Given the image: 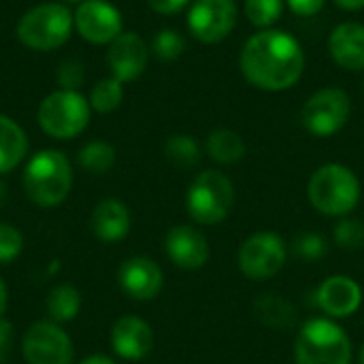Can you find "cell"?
Here are the masks:
<instances>
[{
    "label": "cell",
    "mask_w": 364,
    "mask_h": 364,
    "mask_svg": "<svg viewBox=\"0 0 364 364\" xmlns=\"http://www.w3.org/2000/svg\"><path fill=\"white\" fill-rule=\"evenodd\" d=\"M130 211L117 198H105L92 213V230L105 243L122 241L130 232Z\"/></svg>",
    "instance_id": "19"
},
{
    "label": "cell",
    "mask_w": 364,
    "mask_h": 364,
    "mask_svg": "<svg viewBox=\"0 0 364 364\" xmlns=\"http://www.w3.org/2000/svg\"><path fill=\"white\" fill-rule=\"evenodd\" d=\"M316 301L331 320L350 318L363 305V288L348 275H333L322 282Z\"/></svg>",
    "instance_id": "13"
},
{
    "label": "cell",
    "mask_w": 364,
    "mask_h": 364,
    "mask_svg": "<svg viewBox=\"0 0 364 364\" xmlns=\"http://www.w3.org/2000/svg\"><path fill=\"white\" fill-rule=\"evenodd\" d=\"M333 60L346 70H364V26L356 21L339 23L328 38Z\"/></svg>",
    "instance_id": "18"
},
{
    "label": "cell",
    "mask_w": 364,
    "mask_h": 364,
    "mask_svg": "<svg viewBox=\"0 0 364 364\" xmlns=\"http://www.w3.org/2000/svg\"><path fill=\"white\" fill-rule=\"evenodd\" d=\"M47 311H49L51 322H55V324L75 320L77 314L81 311V294H79V290L75 286H70V284L55 286L47 296Z\"/></svg>",
    "instance_id": "23"
},
{
    "label": "cell",
    "mask_w": 364,
    "mask_h": 364,
    "mask_svg": "<svg viewBox=\"0 0 364 364\" xmlns=\"http://www.w3.org/2000/svg\"><path fill=\"white\" fill-rule=\"evenodd\" d=\"M324 2L326 0H288V6L292 9V13L301 17H311L322 11Z\"/></svg>",
    "instance_id": "33"
},
{
    "label": "cell",
    "mask_w": 364,
    "mask_h": 364,
    "mask_svg": "<svg viewBox=\"0 0 364 364\" xmlns=\"http://www.w3.org/2000/svg\"><path fill=\"white\" fill-rule=\"evenodd\" d=\"M239 66L254 87L284 92L301 79L305 53L292 34L284 30H262L243 45Z\"/></svg>",
    "instance_id": "1"
},
{
    "label": "cell",
    "mask_w": 364,
    "mask_h": 364,
    "mask_svg": "<svg viewBox=\"0 0 364 364\" xmlns=\"http://www.w3.org/2000/svg\"><path fill=\"white\" fill-rule=\"evenodd\" d=\"M11 346H13V324L9 320L0 318V364L9 358Z\"/></svg>",
    "instance_id": "34"
},
{
    "label": "cell",
    "mask_w": 364,
    "mask_h": 364,
    "mask_svg": "<svg viewBox=\"0 0 364 364\" xmlns=\"http://www.w3.org/2000/svg\"><path fill=\"white\" fill-rule=\"evenodd\" d=\"M358 363L364 364V346L360 348V354H358Z\"/></svg>",
    "instance_id": "40"
},
{
    "label": "cell",
    "mask_w": 364,
    "mask_h": 364,
    "mask_svg": "<svg viewBox=\"0 0 364 364\" xmlns=\"http://www.w3.org/2000/svg\"><path fill=\"white\" fill-rule=\"evenodd\" d=\"M309 203L331 218H346L360 200V181L352 168L331 162L320 166L307 183Z\"/></svg>",
    "instance_id": "3"
},
{
    "label": "cell",
    "mask_w": 364,
    "mask_h": 364,
    "mask_svg": "<svg viewBox=\"0 0 364 364\" xmlns=\"http://www.w3.org/2000/svg\"><path fill=\"white\" fill-rule=\"evenodd\" d=\"M124 98V87L122 81L113 79H102L92 87V96H90V107L98 113H111L122 105Z\"/></svg>",
    "instance_id": "26"
},
{
    "label": "cell",
    "mask_w": 364,
    "mask_h": 364,
    "mask_svg": "<svg viewBox=\"0 0 364 364\" xmlns=\"http://www.w3.org/2000/svg\"><path fill=\"white\" fill-rule=\"evenodd\" d=\"M111 348L124 360H143L154 350V331L143 318L124 316L113 324Z\"/></svg>",
    "instance_id": "16"
},
{
    "label": "cell",
    "mask_w": 364,
    "mask_h": 364,
    "mask_svg": "<svg viewBox=\"0 0 364 364\" xmlns=\"http://www.w3.org/2000/svg\"><path fill=\"white\" fill-rule=\"evenodd\" d=\"M335 2L346 11H358L364 6V0H335Z\"/></svg>",
    "instance_id": "36"
},
{
    "label": "cell",
    "mask_w": 364,
    "mask_h": 364,
    "mask_svg": "<svg viewBox=\"0 0 364 364\" xmlns=\"http://www.w3.org/2000/svg\"><path fill=\"white\" fill-rule=\"evenodd\" d=\"M350 113V96L339 87H324L307 98L301 111V122L314 136H333L343 130Z\"/></svg>",
    "instance_id": "9"
},
{
    "label": "cell",
    "mask_w": 364,
    "mask_h": 364,
    "mask_svg": "<svg viewBox=\"0 0 364 364\" xmlns=\"http://www.w3.org/2000/svg\"><path fill=\"white\" fill-rule=\"evenodd\" d=\"M149 49L145 41L134 32H122L109 47L107 62L113 77L122 83L134 81L143 75L147 66Z\"/></svg>",
    "instance_id": "14"
},
{
    "label": "cell",
    "mask_w": 364,
    "mask_h": 364,
    "mask_svg": "<svg viewBox=\"0 0 364 364\" xmlns=\"http://www.w3.org/2000/svg\"><path fill=\"white\" fill-rule=\"evenodd\" d=\"M75 28L85 41L107 45L122 34V15L107 0H83L75 13Z\"/></svg>",
    "instance_id": "12"
},
{
    "label": "cell",
    "mask_w": 364,
    "mask_h": 364,
    "mask_svg": "<svg viewBox=\"0 0 364 364\" xmlns=\"http://www.w3.org/2000/svg\"><path fill=\"white\" fill-rule=\"evenodd\" d=\"M292 252L299 258L307 260V262H316V260H320V258L326 256L328 245H326V241L318 232H303V235H299L294 239Z\"/></svg>",
    "instance_id": "30"
},
{
    "label": "cell",
    "mask_w": 364,
    "mask_h": 364,
    "mask_svg": "<svg viewBox=\"0 0 364 364\" xmlns=\"http://www.w3.org/2000/svg\"><path fill=\"white\" fill-rule=\"evenodd\" d=\"M284 11V0H245V15L256 28L273 26Z\"/></svg>",
    "instance_id": "27"
},
{
    "label": "cell",
    "mask_w": 364,
    "mask_h": 364,
    "mask_svg": "<svg viewBox=\"0 0 364 364\" xmlns=\"http://www.w3.org/2000/svg\"><path fill=\"white\" fill-rule=\"evenodd\" d=\"M166 254L171 262L183 271L203 269L209 260V243L194 226H175L166 235Z\"/></svg>",
    "instance_id": "17"
},
{
    "label": "cell",
    "mask_w": 364,
    "mask_h": 364,
    "mask_svg": "<svg viewBox=\"0 0 364 364\" xmlns=\"http://www.w3.org/2000/svg\"><path fill=\"white\" fill-rule=\"evenodd\" d=\"M6 305H9V290H6L4 282L0 279V318L6 311Z\"/></svg>",
    "instance_id": "38"
},
{
    "label": "cell",
    "mask_w": 364,
    "mask_h": 364,
    "mask_svg": "<svg viewBox=\"0 0 364 364\" xmlns=\"http://www.w3.org/2000/svg\"><path fill=\"white\" fill-rule=\"evenodd\" d=\"M288 260V247L275 232H256L239 247V271L252 282L275 277Z\"/></svg>",
    "instance_id": "8"
},
{
    "label": "cell",
    "mask_w": 364,
    "mask_h": 364,
    "mask_svg": "<svg viewBox=\"0 0 364 364\" xmlns=\"http://www.w3.org/2000/svg\"><path fill=\"white\" fill-rule=\"evenodd\" d=\"M73 188V168L58 149H43L30 158L23 171V190L38 207H58Z\"/></svg>",
    "instance_id": "2"
},
{
    "label": "cell",
    "mask_w": 364,
    "mask_h": 364,
    "mask_svg": "<svg viewBox=\"0 0 364 364\" xmlns=\"http://www.w3.org/2000/svg\"><path fill=\"white\" fill-rule=\"evenodd\" d=\"M83 77H85V73H83V64L79 60L70 58V60H64L60 64L58 83L62 85V90H75L77 92V87L83 83Z\"/></svg>",
    "instance_id": "32"
},
{
    "label": "cell",
    "mask_w": 364,
    "mask_h": 364,
    "mask_svg": "<svg viewBox=\"0 0 364 364\" xmlns=\"http://www.w3.org/2000/svg\"><path fill=\"white\" fill-rule=\"evenodd\" d=\"M28 154V136L17 122L0 113V175L11 173Z\"/></svg>",
    "instance_id": "21"
},
{
    "label": "cell",
    "mask_w": 364,
    "mask_h": 364,
    "mask_svg": "<svg viewBox=\"0 0 364 364\" xmlns=\"http://www.w3.org/2000/svg\"><path fill=\"white\" fill-rule=\"evenodd\" d=\"M205 147H207V154L220 164H235L245 156V141L241 139V134L228 128L213 130L207 136Z\"/></svg>",
    "instance_id": "22"
},
{
    "label": "cell",
    "mask_w": 364,
    "mask_h": 364,
    "mask_svg": "<svg viewBox=\"0 0 364 364\" xmlns=\"http://www.w3.org/2000/svg\"><path fill=\"white\" fill-rule=\"evenodd\" d=\"M21 250H23L21 232L11 224L0 222V264L15 260L21 254Z\"/></svg>",
    "instance_id": "31"
},
{
    "label": "cell",
    "mask_w": 364,
    "mask_h": 364,
    "mask_svg": "<svg viewBox=\"0 0 364 364\" xmlns=\"http://www.w3.org/2000/svg\"><path fill=\"white\" fill-rule=\"evenodd\" d=\"M294 358L296 364H350L352 341L331 318H314L296 335Z\"/></svg>",
    "instance_id": "4"
},
{
    "label": "cell",
    "mask_w": 364,
    "mask_h": 364,
    "mask_svg": "<svg viewBox=\"0 0 364 364\" xmlns=\"http://www.w3.org/2000/svg\"><path fill=\"white\" fill-rule=\"evenodd\" d=\"M75 17L60 2H45L26 11L17 23V38L34 51L62 47L73 30Z\"/></svg>",
    "instance_id": "5"
},
{
    "label": "cell",
    "mask_w": 364,
    "mask_h": 364,
    "mask_svg": "<svg viewBox=\"0 0 364 364\" xmlns=\"http://www.w3.org/2000/svg\"><path fill=\"white\" fill-rule=\"evenodd\" d=\"M90 100L75 90H58L38 107V126L53 139H75L90 124Z\"/></svg>",
    "instance_id": "7"
},
{
    "label": "cell",
    "mask_w": 364,
    "mask_h": 364,
    "mask_svg": "<svg viewBox=\"0 0 364 364\" xmlns=\"http://www.w3.org/2000/svg\"><path fill=\"white\" fill-rule=\"evenodd\" d=\"M188 213L196 224L213 226L228 218L235 205V186L220 171H203L188 190Z\"/></svg>",
    "instance_id": "6"
},
{
    "label": "cell",
    "mask_w": 364,
    "mask_h": 364,
    "mask_svg": "<svg viewBox=\"0 0 364 364\" xmlns=\"http://www.w3.org/2000/svg\"><path fill=\"white\" fill-rule=\"evenodd\" d=\"M4 198H6V188H4V183L0 181V207H2V203H4Z\"/></svg>",
    "instance_id": "39"
},
{
    "label": "cell",
    "mask_w": 364,
    "mask_h": 364,
    "mask_svg": "<svg viewBox=\"0 0 364 364\" xmlns=\"http://www.w3.org/2000/svg\"><path fill=\"white\" fill-rule=\"evenodd\" d=\"M119 288L134 301H151L160 294L164 277L160 267L145 256L128 258L117 273Z\"/></svg>",
    "instance_id": "15"
},
{
    "label": "cell",
    "mask_w": 364,
    "mask_h": 364,
    "mask_svg": "<svg viewBox=\"0 0 364 364\" xmlns=\"http://www.w3.org/2000/svg\"><path fill=\"white\" fill-rule=\"evenodd\" d=\"M256 318L271 331H292L299 322V314L290 301L279 294H262L254 303Z\"/></svg>",
    "instance_id": "20"
},
{
    "label": "cell",
    "mask_w": 364,
    "mask_h": 364,
    "mask_svg": "<svg viewBox=\"0 0 364 364\" xmlns=\"http://www.w3.org/2000/svg\"><path fill=\"white\" fill-rule=\"evenodd\" d=\"M183 49H186V41L175 30H162L154 38V53H156V58H160L164 62L177 60L183 53Z\"/></svg>",
    "instance_id": "29"
},
{
    "label": "cell",
    "mask_w": 364,
    "mask_h": 364,
    "mask_svg": "<svg viewBox=\"0 0 364 364\" xmlns=\"http://www.w3.org/2000/svg\"><path fill=\"white\" fill-rule=\"evenodd\" d=\"M335 243L341 250H360L364 245V224L356 218H343L335 228Z\"/></svg>",
    "instance_id": "28"
},
{
    "label": "cell",
    "mask_w": 364,
    "mask_h": 364,
    "mask_svg": "<svg viewBox=\"0 0 364 364\" xmlns=\"http://www.w3.org/2000/svg\"><path fill=\"white\" fill-rule=\"evenodd\" d=\"M28 364H73V341L55 322L32 324L21 341Z\"/></svg>",
    "instance_id": "10"
},
{
    "label": "cell",
    "mask_w": 364,
    "mask_h": 364,
    "mask_svg": "<svg viewBox=\"0 0 364 364\" xmlns=\"http://www.w3.org/2000/svg\"><path fill=\"white\" fill-rule=\"evenodd\" d=\"M188 2L190 0H147V4L160 15H173V13L181 11Z\"/></svg>",
    "instance_id": "35"
},
{
    "label": "cell",
    "mask_w": 364,
    "mask_h": 364,
    "mask_svg": "<svg viewBox=\"0 0 364 364\" xmlns=\"http://www.w3.org/2000/svg\"><path fill=\"white\" fill-rule=\"evenodd\" d=\"M237 23L235 0H196L188 13V28L200 43L224 41Z\"/></svg>",
    "instance_id": "11"
},
{
    "label": "cell",
    "mask_w": 364,
    "mask_h": 364,
    "mask_svg": "<svg viewBox=\"0 0 364 364\" xmlns=\"http://www.w3.org/2000/svg\"><path fill=\"white\" fill-rule=\"evenodd\" d=\"M164 154L171 160V164H175L179 168H192V166H196L200 162V147L188 134H175V136H171L166 141Z\"/></svg>",
    "instance_id": "25"
},
{
    "label": "cell",
    "mask_w": 364,
    "mask_h": 364,
    "mask_svg": "<svg viewBox=\"0 0 364 364\" xmlns=\"http://www.w3.org/2000/svg\"><path fill=\"white\" fill-rule=\"evenodd\" d=\"M79 364H115V360H111L109 356H102V354H94V356H87L85 360H81Z\"/></svg>",
    "instance_id": "37"
},
{
    "label": "cell",
    "mask_w": 364,
    "mask_h": 364,
    "mask_svg": "<svg viewBox=\"0 0 364 364\" xmlns=\"http://www.w3.org/2000/svg\"><path fill=\"white\" fill-rule=\"evenodd\" d=\"M66 2H83V0H66Z\"/></svg>",
    "instance_id": "41"
},
{
    "label": "cell",
    "mask_w": 364,
    "mask_h": 364,
    "mask_svg": "<svg viewBox=\"0 0 364 364\" xmlns=\"http://www.w3.org/2000/svg\"><path fill=\"white\" fill-rule=\"evenodd\" d=\"M79 164L92 175H102L113 168L115 149L107 141H92L79 151Z\"/></svg>",
    "instance_id": "24"
}]
</instances>
